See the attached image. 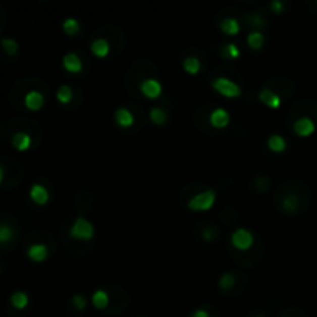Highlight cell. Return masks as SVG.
Returning a JSON list of instances; mask_svg holds the SVG:
<instances>
[{
	"label": "cell",
	"instance_id": "obj_1",
	"mask_svg": "<svg viewBox=\"0 0 317 317\" xmlns=\"http://www.w3.org/2000/svg\"><path fill=\"white\" fill-rule=\"evenodd\" d=\"M215 198H217V193L214 189H206L197 195H193V197L187 201V207L190 210H207L214 206L215 203Z\"/></svg>",
	"mask_w": 317,
	"mask_h": 317
},
{
	"label": "cell",
	"instance_id": "obj_2",
	"mask_svg": "<svg viewBox=\"0 0 317 317\" xmlns=\"http://www.w3.org/2000/svg\"><path fill=\"white\" fill-rule=\"evenodd\" d=\"M70 232H71L73 238L87 241V240H91L93 238V235H94V226L87 220V218L78 217L76 220H75V223H73Z\"/></svg>",
	"mask_w": 317,
	"mask_h": 317
},
{
	"label": "cell",
	"instance_id": "obj_3",
	"mask_svg": "<svg viewBox=\"0 0 317 317\" xmlns=\"http://www.w3.org/2000/svg\"><path fill=\"white\" fill-rule=\"evenodd\" d=\"M212 87H214V90H217L218 93H222L223 96H228V97H238L241 94V87L237 82H234L225 76L215 78L212 81Z\"/></svg>",
	"mask_w": 317,
	"mask_h": 317
},
{
	"label": "cell",
	"instance_id": "obj_4",
	"mask_svg": "<svg viewBox=\"0 0 317 317\" xmlns=\"http://www.w3.org/2000/svg\"><path fill=\"white\" fill-rule=\"evenodd\" d=\"M231 241L232 245L238 249V251H246L252 246L254 243V235L249 229L245 228H238L232 232L231 235Z\"/></svg>",
	"mask_w": 317,
	"mask_h": 317
},
{
	"label": "cell",
	"instance_id": "obj_5",
	"mask_svg": "<svg viewBox=\"0 0 317 317\" xmlns=\"http://www.w3.org/2000/svg\"><path fill=\"white\" fill-rule=\"evenodd\" d=\"M292 129H294V132L299 136H309L315 130V121L309 116H300V118L296 119Z\"/></svg>",
	"mask_w": 317,
	"mask_h": 317
},
{
	"label": "cell",
	"instance_id": "obj_6",
	"mask_svg": "<svg viewBox=\"0 0 317 317\" xmlns=\"http://www.w3.org/2000/svg\"><path fill=\"white\" fill-rule=\"evenodd\" d=\"M231 121V115L226 109L223 107H218L215 109L214 112H210V116H209V123L212 127L215 129H225Z\"/></svg>",
	"mask_w": 317,
	"mask_h": 317
},
{
	"label": "cell",
	"instance_id": "obj_7",
	"mask_svg": "<svg viewBox=\"0 0 317 317\" xmlns=\"http://www.w3.org/2000/svg\"><path fill=\"white\" fill-rule=\"evenodd\" d=\"M141 91L144 93V96L150 97V99H155L158 97L163 91V85L160 81L153 79V78H149V79H144L141 82Z\"/></svg>",
	"mask_w": 317,
	"mask_h": 317
},
{
	"label": "cell",
	"instance_id": "obj_8",
	"mask_svg": "<svg viewBox=\"0 0 317 317\" xmlns=\"http://www.w3.org/2000/svg\"><path fill=\"white\" fill-rule=\"evenodd\" d=\"M30 198H31L36 204L43 206V204L48 203V198H50V193H48V189H46L45 186L36 183V184H33L31 189H30Z\"/></svg>",
	"mask_w": 317,
	"mask_h": 317
},
{
	"label": "cell",
	"instance_id": "obj_9",
	"mask_svg": "<svg viewBox=\"0 0 317 317\" xmlns=\"http://www.w3.org/2000/svg\"><path fill=\"white\" fill-rule=\"evenodd\" d=\"M25 105L27 109L33 110V112H37L43 107V102H45V97L43 94L39 91V90H31L25 94Z\"/></svg>",
	"mask_w": 317,
	"mask_h": 317
},
{
	"label": "cell",
	"instance_id": "obj_10",
	"mask_svg": "<svg viewBox=\"0 0 317 317\" xmlns=\"http://www.w3.org/2000/svg\"><path fill=\"white\" fill-rule=\"evenodd\" d=\"M11 144H13V147L19 152H25L31 147V144H33V139L31 136L27 133V132H17L13 139H11Z\"/></svg>",
	"mask_w": 317,
	"mask_h": 317
},
{
	"label": "cell",
	"instance_id": "obj_11",
	"mask_svg": "<svg viewBox=\"0 0 317 317\" xmlns=\"http://www.w3.org/2000/svg\"><path fill=\"white\" fill-rule=\"evenodd\" d=\"M115 121H116V124L121 126V127H132L133 123H135V116L127 107H119L115 112Z\"/></svg>",
	"mask_w": 317,
	"mask_h": 317
},
{
	"label": "cell",
	"instance_id": "obj_12",
	"mask_svg": "<svg viewBox=\"0 0 317 317\" xmlns=\"http://www.w3.org/2000/svg\"><path fill=\"white\" fill-rule=\"evenodd\" d=\"M258 97H260V101H261L263 104H266L268 107H271V109H279L280 104H282L280 96H279L276 91H273L271 88H263V90L260 91Z\"/></svg>",
	"mask_w": 317,
	"mask_h": 317
},
{
	"label": "cell",
	"instance_id": "obj_13",
	"mask_svg": "<svg viewBox=\"0 0 317 317\" xmlns=\"http://www.w3.org/2000/svg\"><path fill=\"white\" fill-rule=\"evenodd\" d=\"M27 255L30 257V260H33L36 263H40V261L46 260V257H48V248L43 245V243H34V245H31L28 248Z\"/></svg>",
	"mask_w": 317,
	"mask_h": 317
},
{
	"label": "cell",
	"instance_id": "obj_14",
	"mask_svg": "<svg viewBox=\"0 0 317 317\" xmlns=\"http://www.w3.org/2000/svg\"><path fill=\"white\" fill-rule=\"evenodd\" d=\"M62 65L71 73H79L82 70V61L76 53H67L62 59Z\"/></svg>",
	"mask_w": 317,
	"mask_h": 317
},
{
	"label": "cell",
	"instance_id": "obj_15",
	"mask_svg": "<svg viewBox=\"0 0 317 317\" xmlns=\"http://www.w3.org/2000/svg\"><path fill=\"white\" fill-rule=\"evenodd\" d=\"M10 300H11V305L16 309H25L28 306V303H30V297H28V294H27L25 291H16V292H13Z\"/></svg>",
	"mask_w": 317,
	"mask_h": 317
},
{
	"label": "cell",
	"instance_id": "obj_16",
	"mask_svg": "<svg viewBox=\"0 0 317 317\" xmlns=\"http://www.w3.org/2000/svg\"><path fill=\"white\" fill-rule=\"evenodd\" d=\"M110 51V45L105 39H94L91 42V53L97 58H104Z\"/></svg>",
	"mask_w": 317,
	"mask_h": 317
},
{
	"label": "cell",
	"instance_id": "obj_17",
	"mask_svg": "<svg viewBox=\"0 0 317 317\" xmlns=\"http://www.w3.org/2000/svg\"><path fill=\"white\" fill-rule=\"evenodd\" d=\"M91 302H93L94 308H97V309H105L109 306L110 299H109V294H107L104 289H96L93 292V296H91Z\"/></svg>",
	"mask_w": 317,
	"mask_h": 317
},
{
	"label": "cell",
	"instance_id": "obj_18",
	"mask_svg": "<svg viewBox=\"0 0 317 317\" xmlns=\"http://www.w3.org/2000/svg\"><path fill=\"white\" fill-rule=\"evenodd\" d=\"M268 147H270L273 152L276 153H280L286 149V139L280 135H271L270 138H268Z\"/></svg>",
	"mask_w": 317,
	"mask_h": 317
},
{
	"label": "cell",
	"instance_id": "obj_19",
	"mask_svg": "<svg viewBox=\"0 0 317 317\" xmlns=\"http://www.w3.org/2000/svg\"><path fill=\"white\" fill-rule=\"evenodd\" d=\"M300 207V198L297 193H288L286 197L283 198V209L289 214L299 210Z\"/></svg>",
	"mask_w": 317,
	"mask_h": 317
},
{
	"label": "cell",
	"instance_id": "obj_20",
	"mask_svg": "<svg viewBox=\"0 0 317 317\" xmlns=\"http://www.w3.org/2000/svg\"><path fill=\"white\" fill-rule=\"evenodd\" d=\"M220 28H222L223 33L232 36V34H237L240 31V22L237 19H234V17H226V19L222 20Z\"/></svg>",
	"mask_w": 317,
	"mask_h": 317
},
{
	"label": "cell",
	"instance_id": "obj_21",
	"mask_svg": "<svg viewBox=\"0 0 317 317\" xmlns=\"http://www.w3.org/2000/svg\"><path fill=\"white\" fill-rule=\"evenodd\" d=\"M16 238V229L10 225H0V245H7Z\"/></svg>",
	"mask_w": 317,
	"mask_h": 317
},
{
	"label": "cell",
	"instance_id": "obj_22",
	"mask_svg": "<svg viewBox=\"0 0 317 317\" xmlns=\"http://www.w3.org/2000/svg\"><path fill=\"white\" fill-rule=\"evenodd\" d=\"M183 67H184V70L189 73V75H197V73L200 71V68H201V62H200V59H198V58H195V56H189V58H186V59H184Z\"/></svg>",
	"mask_w": 317,
	"mask_h": 317
},
{
	"label": "cell",
	"instance_id": "obj_23",
	"mask_svg": "<svg viewBox=\"0 0 317 317\" xmlns=\"http://www.w3.org/2000/svg\"><path fill=\"white\" fill-rule=\"evenodd\" d=\"M246 40H248V45L252 48V50H258V48H261L263 43H265V34L261 31H252V33L248 34Z\"/></svg>",
	"mask_w": 317,
	"mask_h": 317
},
{
	"label": "cell",
	"instance_id": "obj_24",
	"mask_svg": "<svg viewBox=\"0 0 317 317\" xmlns=\"http://www.w3.org/2000/svg\"><path fill=\"white\" fill-rule=\"evenodd\" d=\"M0 43H2V48H4L5 53L8 56H16L19 53V43H17V40H14L11 37H4L2 40H0Z\"/></svg>",
	"mask_w": 317,
	"mask_h": 317
},
{
	"label": "cell",
	"instance_id": "obj_25",
	"mask_svg": "<svg viewBox=\"0 0 317 317\" xmlns=\"http://www.w3.org/2000/svg\"><path fill=\"white\" fill-rule=\"evenodd\" d=\"M62 28H64V31H65L68 36H73V34H76V33L81 30V25H79V22H78L75 17H68V19L64 20Z\"/></svg>",
	"mask_w": 317,
	"mask_h": 317
},
{
	"label": "cell",
	"instance_id": "obj_26",
	"mask_svg": "<svg viewBox=\"0 0 317 317\" xmlns=\"http://www.w3.org/2000/svg\"><path fill=\"white\" fill-rule=\"evenodd\" d=\"M56 97L61 104H68L73 97V90L70 85H61L56 91Z\"/></svg>",
	"mask_w": 317,
	"mask_h": 317
},
{
	"label": "cell",
	"instance_id": "obj_27",
	"mask_svg": "<svg viewBox=\"0 0 317 317\" xmlns=\"http://www.w3.org/2000/svg\"><path fill=\"white\" fill-rule=\"evenodd\" d=\"M150 119L153 121L155 124L161 126V124H164V123H166L167 115H166V112H164L163 109H160V107H153V109L150 110Z\"/></svg>",
	"mask_w": 317,
	"mask_h": 317
},
{
	"label": "cell",
	"instance_id": "obj_28",
	"mask_svg": "<svg viewBox=\"0 0 317 317\" xmlns=\"http://www.w3.org/2000/svg\"><path fill=\"white\" fill-rule=\"evenodd\" d=\"M218 283H220V288L222 289H231L234 286V283H235V277L231 273H225L220 277V280H218Z\"/></svg>",
	"mask_w": 317,
	"mask_h": 317
},
{
	"label": "cell",
	"instance_id": "obj_29",
	"mask_svg": "<svg viewBox=\"0 0 317 317\" xmlns=\"http://www.w3.org/2000/svg\"><path fill=\"white\" fill-rule=\"evenodd\" d=\"M73 305H75L79 311H82L87 306V299L82 294H75L73 296Z\"/></svg>",
	"mask_w": 317,
	"mask_h": 317
},
{
	"label": "cell",
	"instance_id": "obj_30",
	"mask_svg": "<svg viewBox=\"0 0 317 317\" xmlns=\"http://www.w3.org/2000/svg\"><path fill=\"white\" fill-rule=\"evenodd\" d=\"M240 55V50H238V46L235 43H228L226 48H225V56L228 58H237Z\"/></svg>",
	"mask_w": 317,
	"mask_h": 317
},
{
	"label": "cell",
	"instance_id": "obj_31",
	"mask_svg": "<svg viewBox=\"0 0 317 317\" xmlns=\"http://www.w3.org/2000/svg\"><path fill=\"white\" fill-rule=\"evenodd\" d=\"M271 8L274 10V13H282L283 8H285V4L280 2V0H274V2L271 4Z\"/></svg>",
	"mask_w": 317,
	"mask_h": 317
},
{
	"label": "cell",
	"instance_id": "obj_32",
	"mask_svg": "<svg viewBox=\"0 0 317 317\" xmlns=\"http://www.w3.org/2000/svg\"><path fill=\"white\" fill-rule=\"evenodd\" d=\"M190 317H210V315L206 309H197V311H193L190 314Z\"/></svg>",
	"mask_w": 317,
	"mask_h": 317
},
{
	"label": "cell",
	"instance_id": "obj_33",
	"mask_svg": "<svg viewBox=\"0 0 317 317\" xmlns=\"http://www.w3.org/2000/svg\"><path fill=\"white\" fill-rule=\"evenodd\" d=\"M204 238H206V240H210V238H212V231H210V229H206V231H204Z\"/></svg>",
	"mask_w": 317,
	"mask_h": 317
},
{
	"label": "cell",
	"instance_id": "obj_34",
	"mask_svg": "<svg viewBox=\"0 0 317 317\" xmlns=\"http://www.w3.org/2000/svg\"><path fill=\"white\" fill-rule=\"evenodd\" d=\"M2 181H4V167L0 166V183H2Z\"/></svg>",
	"mask_w": 317,
	"mask_h": 317
},
{
	"label": "cell",
	"instance_id": "obj_35",
	"mask_svg": "<svg viewBox=\"0 0 317 317\" xmlns=\"http://www.w3.org/2000/svg\"><path fill=\"white\" fill-rule=\"evenodd\" d=\"M255 317H263V315H255Z\"/></svg>",
	"mask_w": 317,
	"mask_h": 317
}]
</instances>
